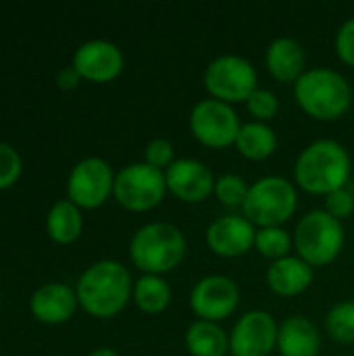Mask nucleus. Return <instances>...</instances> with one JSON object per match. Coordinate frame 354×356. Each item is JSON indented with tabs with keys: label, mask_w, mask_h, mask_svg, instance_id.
Listing matches in <instances>:
<instances>
[{
	"label": "nucleus",
	"mask_w": 354,
	"mask_h": 356,
	"mask_svg": "<svg viewBox=\"0 0 354 356\" xmlns=\"http://www.w3.org/2000/svg\"><path fill=\"white\" fill-rule=\"evenodd\" d=\"M351 175V152L330 138L311 142L294 161V186L313 196H330L346 188Z\"/></svg>",
	"instance_id": "1"
},
{
	"label": "nucleus",
	"mask_w": 354,
	"mask_h": 356,
	"mask_svg": "<svg viewBox=\"0 0 354 356\" xmlns=\"http://www.w3.org/2000/svg\"><path fill=\"white\" fill-rule=\"evenodd\" d=\"M79 307L96 319L117 317L134 296V280L129 269L119 261H98L90 265L75 288Z\"/></svg>",
	"instance_id": "2"
},
{
	"label": "nucleus",
	"mask_w": 354,
	"mask_h": 356,
	"mask_svg": "<svg viewBox=\"0 0 354 356\" xmlns=\"http://www.w3.org/2000/svg\"><path fill=\"white\" fill-rule=\"evenodd\" d=\"M294 100L315 121H338L353 106V88L348 79L330 67L307 69L294 83Z\"/></svg>",
	"instance_id": "3"
},
{
	"label": "nucleus",
	"mask_w": 354,
	"mask_h": 356,
	"mask_svg": "<svg viewBox=\"0 0 354 356\" xmlns=\"http://www.w3.org/2000/svg\"><path fill=\"white\" fill-rule=\"evenodd\" d=\"M188 254L184 232L165 221L142 225L129 242V259L142 275H163L175 271Z\"/></svg>",
	"instance_id": "4"
},
{
	"label": "nucleus",
	"mask_w": 354,
	"mask_h": 356,
	"mask_svg": "<svg viewBox=\"0 0 354 356\" xmlns=\"http://www.w3.org/2000/svg\"><path fill=\"white\" fill-rule=\"evenodd\" d=\"M294 252L313 269L330 267L344 250L346 234L344 223L332 217L325 209L305 213L294 232Z\"/></svg>",
	"instance_id": "5"
},
{
	"label": "nucleus",
	"mask_w": 354,
	"mask_h": 356,
	"mask_svg": "<svg viewBox=\"0 0 354 356\" xmlns=\"http://www.w3.org/2000/svg\"><path fill=\"white\" fill-rule=\"evenodd\" d=\"M298 209V188L282 175H265L250 184L242 215L257 227H284Z\"/></svg>",
	"instance_id": "6"
},
{
	"label": "nucleus",
	"mask_w": 354,
	"mask_h": 356,
	"mask_svg": "<svg viewBox=\"0 0 354 356\" xmlns=\"http://www.w3.org/2000/svg\"><path fill=\"white\" fill-rule=\"evenodd\" d=\"M202 83L209 98L234 106L246 102L248 96L259 88V73L244 56L219 54L204 67Z\"/></svg>",
	"instance_id": "7"
},
{
	"label": "nucleus",
	"mask_w": 354,
	"mask_h": 356,
	"mask_svg": "<svg viewBox=\"0 0 354 356\" xmlns=\"http://www.w3.org/2000/svg\"><path fill=\"white\" fill-rule=\"evenodd\" d=\"M165 171H159L144 161L129 163L115 175L113 196L129 213H148L156 209L167 196Z\"/></svg>",
	"instance_id": "8"
},
{
	"label": "nucleus",
	"mask_w": 354,
	"mask_h": 356,
	"mask_svg": "<svg viewBox=\"0 0 354 356\" xmlns=\"http://www.w3.org/2000/svg\"><path fill=\"white\" fill-rule=\"evenodd\" d=\"M188 125L198 144L213 150H223L236 144L242 121L232 104L215 98H204L192 106Z\"/></svg>",
	"instance_id": "9"
},
{
	"label": "nucleus",
	"mask_w": 354,
	"mask_h": 356,
	"mask_svg": "<svg viewBox=\"0 0 354 356\" xmlns=\"http://www.w3.org/2000/svg\"><path fill=\"white\" fill-rule=\"evenodd\" d=\"M115 171L113 167L98 156L81 159L69 173L67 179V198L79 209L92 211L102 207L115 190Z\"/></svg>",
	"instance_id": "10"
},
{
	"label": "nucleus",
	"mask_w": 354,
	"mask_h": 356,
	"mask_svg": "<svg viewBox=\"0 0 354 356\" xmlns=\"http://www.w3.org/2000/svg\"><path fill=\"white\" fill-rule=\"evenodd\" d=\"M240 307L238 284L221 273L204 275L190 292V309L200 321L221 323L230 319Z\"/></svg>",
	"instance_id": "11"
},
{
	"label": "nucleus",
	"mask_w": 354,
	"mask_h": 356,
	"mask_svg": "<svg viewBox=\"0 0 354 356\" xmlns=\"http://www.w3.org/2000/svg\"><path fill=\"white\" fill-rule=\"evenodd\" d=\"M280 323L263 309L244 313L230 332L232 356H271L277 350Z\"/></svg>",
	"instance_id": "12"
},
{
	"label": "nucleus",
	"mask_w": 354,
	"mask_h": 356,
	"mask_svg": "<svg viewBox=\"0 0 354 356\" xmlns=\"http://www.w3.org/2000/svg\"><path fill=\"white\" fill-rule=\"evenodd\" d=\"M167 192L184 204H200L215 192L217 177L198 159H177L165 171Z\"/></svg>",
	"instance_id": "13"
},
{
	"label": "nucleus",
	"mask_w": 354,
	"mask_h": 356,
	"mask_svg": "<svg viewBox=\"0 0 354 356\" xmlns=\"http://www.w3.org/2000/svg\"><path fill=\"white\" fill-rule=\"evenodd\" d=\"M71 65L77 69L81 79L92 83H108L123 73L125 56L121 48L108 40H90L75 50Z\"/></svg>",
	"instance_id": "14"
},
{
	"label": "nucleus",
	"mask_w": 354,
	"mask_h": 356,
	"mask_svg": "<svg viewBox=\"0 0 354 356\" xmlns=\"http://www.w3.org/2000/svg\"><path fill=\"white\" fill-rule=\"evenodd\" d=\"M255 236L257 227L244 215H223L207 227L204 240L215 257L240 259L255 250Z\"/></svg>",
	"instance_id": "15"
},
{
	"label": "nucleus",
	"mask_w": 354,
	"mask_h": 356,
	"mask_svg": "<svg viewBox=\"0 0 354 356\" xmlns=\"http://www.w3.org/2000/svg\"><path fill=\"white\" fill-rule=\"evenodd\" d=\"M77 305H79V300H77L75 290L71 286L58 284V282L40 286L29 300V309H31L33 317L46 325H61V323L69 321L75 315Z\"/></svg>",
	"instance_id": "16"
},
{
	"label": "nucleus",
	"mask_w": 354,
	"mask_h": 356,
	"mask_svg": "<svg viewBox=\"0 0 354 356\" xmlns=\"http://www.w3.org/2000/svg\"><path fill=\"white\" fill-rule=\"evenodd\" d=\"M267 288L282 298H294L305 294L315 282V269L300 257L290 254L267 267L265 273Z\"/></svg>",
	"instance_id": "17"
},
{
	"label": "nucleus",
	"mask_w": 354,
	"mask_h": 356,
	"mask_svg": "<svg viewBox=\"0 0 354 356\" xmlns=\"http://www.w3.org/2000/svg\"><path fill=\"white\" fill-rule=\"evenodd\" d=\"M265 69L280 83H296L307 71V52L294 38H275L265 50Z\"/></svg>",
	"instance_id": "18"
},
{
	"label": "nucleus",
	"mask_w": 354,
	"mask_h": 356,
	"mask_svg": "<svg viewBox=\"0 0 354 356\" xmlns=\"http://www.w3.org/2000/svg\"><path fill=\"white\" fill-rule=\"evenodd\" d=\"M280 356H319L321 334L319 327L305 315H292L280 323L277 350Z\"/></svg>",
	"instance_id": "19"
},
{
	"label": "nucleus",
	"mask_w": 354,
	"mask_h": 356,
	"mask_svg": "<svg viewBox=\"0 0 354 356\" xmlns=\"http://www.w3.org/2000/svg\"><path fill=\"white\" fill-rule=\"evenodd\" d=\"M184 344L190 356L230 355V334L221 327V323L213 321H192L184 334Z\"/></svg>",
	"instance_id": "20"
},
{
	"label": "nucleus",
	"mask_w": 354,
	"mask_h": 356,
	"mask_svg": "<svg viewBox=\"0 0 354 356\" xmlns=\"http://www.w3.org/2000/svg\"><path fill=\"white\" fill-rule=\"evenodd\" d=\"M277 144H280L277 134L269 123L248 121V123H242L234 146L244 159L261 163V161H267L269 156L275 154Z\"/></svg>",
	"instance_id": "21"
},
{
	"label": "nucleus",
	"mask_w": 354,
	"mask_h": 356,
	"mask_svg": "<svg viewBox=\"0 0 354 356\" xmlns=\"http://www.w3.org/2000/svg\"><path fill=\"white\" fill-rule=\"evenodd\" d=\"M83 229L81 209L67 200H56L46 217V232L56 244H73Z\"/></svg>",
	"instance_id": "22"
},
{
	"label": "nucleus",
	"mask_w": 354,
	"mask_h": 356,
	"mask_svg": "<svg viewBox=\"0 0 354 356\" xmlns=\"http://www.w3.org/2000/svg\"><path fill=\"white\" fill-rule=\"evenodd\" d=\"M173 298L171 286L163 275H142L134 282L131 300L144 315H161L169 309Z\"/></svg>",
	"instance_id": "23"
},
{
	"label": "nucleus",
	"mask_w": 354,
	"mask_h": 356,
	"mask_svg": "<svg viewBox=\"0 0 354 356\" xmlns=\"http://www.w3.org/2000/svg\"><path fill=\"white\" fill-rule=\"evenodd\" d=\"M255 250L263 259L275 263L290 257L294 250V238L286 227H261L255 236Z\"/></svg>",
	"instance_id": "24"
},
{
	"label": "nucleus",
	"mask_w": 354,
	"mask_h": 356,
	"mask_svg": "<svg viewBox=\"0 0 354 356\" xmlns=\"http://www.w3.org/2000/svg\"><path fill=\"white\" fill-rule=\"evenodd\" d=\"M325 332L334 342L354 344V300L336 302L325 315Z\"/></svg>",
	"instance_id": "25"
},
{
	"label": "nucleus",
	"mask_w": 354,
	"mask_h": 356,
	"mask_svg": "<svg viewBox=\"0 0 354 356\" xmlns=\"http://www.w3.org/2000/svg\"><path fill=\"white\" fill-rule=\"evenodd\" d=\"M248 190H250V184L242 175L225 173V175L217 177L213 196L227 209H242V204L248 196Z\"/></svg>",
	"instance_id": "26"
},
{
	"label": "nucleus",
	"mask_w": 354,
	"mask_h": 356,
	"mask_svg": "<svg viewBox=\"0 0 354 356\" xmlns=\"http://www.w3.org/2000/svg\"><path fill=\"white\" fill-rule=\"evenodd\" d=\"M244 104L252 121H259V123H269L280 113V98L275 96V92L265 90V88H257Z\"/></svg>",
	"instance_id": "27"
},
{
	"label": "nucleus",
	"mask_w": 354,
	"mask_h": 356,
	"mask_svg": "<svg viewBox=\"0 0 354 356\" xmlns=\"http://www.w3.org/2000/svg\"><path fill=\"white\" fill-rule=\"evenodd\" d=\"M175 161V146L167 138H154L144 148V163L159 171H167Z\"/></svg>",
	"instance_id": "28"
},
{
	"label": "nucleus",
	"mask_w": 354,
	"mask_h": 356,
	"mask_svg": "<svg viewBox=\"0 0 354 356\" xmlns=\"http://www.w3.org/2000/svg\"><path fill=\"white\" fill-rule=\"evenodd\" d=\"M21 169L23 161L19 152L10 144L0 142V190L10 188L21 177Z\"/></svg>",
	"instance_id": "29"
},
{
	"label": "nucleus",
	"mask_w": 354,
	"mask_h": 356,
	"mask_svg": "<svg viewBox=\"0 0 354 356\" xmlns=\"http://www.w3.org/2000/svg\"><path fill=\"white\" fill-rule=\"evenodd\" d=\"M334 48H336V54L338 58L353 67L354 69V17L346 19L340 29L336 31V38H334Z\"/></svg>",
	"instance_id": "30"
},
{
	"label": "nucleus",
	"mask_w": 354,
	"mask_h": 356,
	"mask_svg": "<svg viewBox=\"0 0 354 356\" xmlns=\"http://www.w3.org/2000/svg\"><path fill=\"white\" fill-rule=\"evenodd\" d=\"M323 209L332 217H336L338 221H344L354 213V194L348 188H342V190L325 196V207Z\"/></svg>",
	"instance_id": "31"
},
{
	"label": "nucleus",
	"mask_w": 354,
	"mask_h": 356,
	"mask_svg": "<svg viewBox=\"0 0 354 356\" xmlns=\"http://www.w3.org/2000/svg\"><path fill=\"white\" fill-rule=\"evenodd\" d=\"M79 81H81V75L77 73V69L73 65L61 69V73L56 75V83H58L61 90H73V88L79 86Z\"/></svg>",
	"instance_id": "32"
},
{
	"label": "nucleus",
	"mask_w": 354,
	"mask_h": 356,
	"mask_svg": "<svg viewBox=\"0 0 354 356\" xmlns=\"http://www.w3.org/2000/svg\"><path fill=\"white\" fill-rule=\"evenodd\" d=\"M88 356H119L113 348H108V346H102V348H96V350H92Z\"/></svg>",
	"instance_id": "33"
},
{
	"label": "nucleus",
	"mask_w": 354,
	"mask_h": 356,
	"mask_svg": "<svg viewBox=\"0 0 354 356\" xmlns=\"http://www.w3.org/2000/svg\"><path fill=\"white\" fill-rule=\"evenodd\" d=\"M227 356H232V355H227Z\"/></svg>",
	"instance_id": "34"
}]
</instances>
